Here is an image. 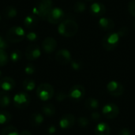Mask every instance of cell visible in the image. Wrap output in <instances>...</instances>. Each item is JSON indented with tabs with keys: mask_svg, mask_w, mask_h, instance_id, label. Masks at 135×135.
<instances>
[{
	"mask_svg": "<svg viewBox=\"0 0 135 135\" xmlns=\"http://www.w3.org/2000/svg\"><path fill=\"white\" fill-rule=\"evenodd\" d=\"M21 57H22V54L20 50H14L10 54V59L13 62H18L21 59Z\"/></svg>",
	"mask_w": 135,
	"mask_h": 135,
	"instance_id": "f546056e",
	"label": "cell"
},
{
	"mask_svg": "<svg viewBox=\"0 0 135 135\" xmlns=\"http://www.w3.org/2000/svg\"><path fill=\"white\" fill-rule=\"evenodd\" d=\"M55 93L54 88L48 83H42L39 85L36 89V95L40 100L43 101H47L51 100Z\"/></svg>",
	"mask_w": 135,
	"mask_h": 135,
	"instance_id": "3957f363",
	"label": "cell"
},
{
	"mask_svg": "<svg viewBox=\"0 0 135 135\" xmlns=\"http://www.w3.org/2000/svg\"><path fill=\"white\" fill-rule=\"evenodd\" d=\"M64 17H65V13L62 9L52 8V9L51 10V12L49 13V14L47 16V20L51 24L55 25V24L61 23L62 21V20L64 19Z\"/></svg>",
	"mask_w": 135,
	"mask_h": 135,
	"instance_id": "9c48e42d",
	"label": "cell"
},
{
	"mask_svg": "<svg viewBox=\"0 0 135 135\" xmlns=\"http://www.w3.org/2000/svg\"><path fill=\"white\" fill-rule=\"evenodd\" d=\"M15 87V81L10 77H4L0 79V88L2 91L9 92Z\"/></svg>",
	"mask_w": 135,
	"mask_h": 135,
	"instance_id": "9a60e30c",
	"label": "cell"
},
{
	"mask_svg": "<svg viewBox=\"0 0 135 135\" xmlns=\"http://www.w3.org/2000/svg\"><path fill=\"white\" fill-rule=\"evenodd\" d=\"M37 34L34 32H30L27 34L26 36V38L28 39V40L31 41V42H33V41H36L37 40Z\"/></svg>",
	"mask_w": 135,
	"mask_h": 135,
	"instance_id": "d590c367",
	"label": "cell"
},
{
	"mask_svg": "<svg viewBox=\"0 0 135 135\" xmlns=\"http://www.w3.org/2000/svg\"><path fill=\"white\" fill-rule=\"evenodd\" d=\"M41 109L44 115L47 117H52L56 112V108L52 104H45L43 105Z\"/></svg>",
	"mask_w": 135,
	"mask_h": 135,
	"instance_id": "ffe728a7",
	"label": "cell"
},
{
	"mask_svg": "<svg viewBox=\"0 0 135 135\" xmlns=\"http://www.w3.org/2000/svg\"><path fill=\"white\" fill-rule=\"evenodd\" d=\"M58 31L60 35L65 37H71L78 32V25L72 19H66L59 24Z\"/></svg>",
	"mask_w": 135,
	"mask_h": 135,
	"instance_id": "6da1fadb",
	"label": "cell"
},
{
	"mask_svg": "<svg viewBox=\"0 0 135 135\" xmlns=\"http://www.w3.org/2000/svg\"><path fill=\"white\" fill-rule=\"evenodd\" d=\"M86 9V5L83 2H77L74 6V10L76 13H83Z\"/></svg>",
	"mask_w": 135,
	"mask_h": 135,
	"instance_id": "83f0119b",
	"label": "cell"
},
{
	"mask_svg": "<svg viewBox=\"0 0 135 135\" xmlns=\"http://www.w3.org/2000/svg\"><path fill=\"white\" fill-rule=\"evenodd\" d=\"M20 135H32V134H31V132H29L28 131H22L20 133Z\"/></svg>",
	"mask_w": 135,
	"mask_h": 135,
	"instance_id": "b9f144b4",
	"label": "cell"
},
{
	"mask_svg": "<svg viewBox=\"0 0 135 135\" xmlns=\"http://www.w3.org/2000/svg\"><path fill=\"white\" fill-rule=\"evenodd\" d=\"M67 97H68V95H67L65 92H63V91H59V92L57 93V94H56L55 99H56L57 101L61 102V101L64 100Z\"/></svg>",
	"mask_w": 135,
	"mask_h": 135,
	"instance_id": "1f68e13d",
	"label": "cell"
},
{
	"mask_svg": "<svg viewBox=\"0 0 135 135\" xmlns=\"http://www.w3.org/2000/svg\"><path fill=\"white\" fill-rule=\"evenodd\" d=\"M102 113L105 118L108 119H114L118 117L119 114V108L116 104L113 103H108L103 107Z\"/></svg>",
	"mask_w": 135,
	"mask_h": 135,
	"instance_id": "52a82bcc",
	"label": "cell"
},
{
	"mask_svg": "<svg viewBox=\"0 0 135 135\" xmlns=\"http://www.w3.org/2000/svg\"><path fill=\"white\" fill-rule=\"evenodd\" d=\"M44 121V118L43 115L40 113H33L30 117V123L33 127L40 126Z\"/></svg>",
	"mask_w": 135,
	"mask_h": 135,
	"instance_id": "44dd1931",
	"label": "cell"
},
{
	"mask_svg": "<svg viewBox=\"0 0 135 135\" xmlns=\"http://www.w3.org/2000/svg\"><path fill=\"white\" fill-rule=\"evenodd\" d=\"M78 125H79L81 127H82V128L86 127L89 124V119H88L87 118H85V117H82V116L78 118Z\"/></svg>",
	"mask_w": 135,
	"mask_h": 135,
	"instance_id": "4dcf8cb0",
	"label": "cell"
},
{
	"mask_svg": "<svg viewBox=\"0 0 135 135\" xmlns=\"http://www.w3.org/2000/svg\"><path fill=\"white\" fill-rule=\"evenodd\" d=\"M0 135H20V133L15 127L7 126L2 129Z\"/></svg>",
	"mask_w": 135,
	"mask_h": 135,
	"instance_id": "d4e9b609",
	"label": "cell"
},
{
	"mask_svg": "<svg viewBox=\"0 0 135 135\" xmlns=\"http://www.w3.org/2000/svg\"><path fill=\"white\" fill-rule=\"evenodd\" d=\"M71 67L74 70H80L82 67V64L81 62L78 61V60H71Z\"/></svg>",
	"mask_w": 135,
	"mask_h": 135,
	"instance_id": "d6a6232c",
	"label": "cell"
},
{
	"mask_svg": "<svg viewBox=\"0 0 135 135\" xmlns=\"http://www.w3.org/2000/svg\"><path fill=\"white\" fill-rule=\"evenodd\" d=\"M91 117H92V119H93V121L97 122V121H99V120H100V114L98 112L94 111V112L92 113Z\"/></svg>",
	"mask_w": 135,
	"mask_h": 135,
	"instance_id": "74e56055",
	"label": "cell"
},
{
	"mask_svg": "<svg viewBox=\"0 0 135 135\" xmlns=\"http://www.w3.org/2000/svg\"><path fill=\"white\" fill-rule=\"evenodd\" d=\"M25 36L24 29L20 26H13L10 28L6 33V40L10 43H19L23 40Z\"/></svg>",
	"mask_w": 135,
	"mask_h": 135,
	"instance_id": "277c9868",
	"label": "cell"
},
{
	"mask_svg": "<svg viewBox=\"0 0 135 135\" xmlns=\"http://www.w3.org/2000/svg\"><path fill=\"white\" fill-rule=\"evenodd\" d=\"M1 74H2V73H1V71H0V77H1Z\"/></svg>",
	"mask_w": 135,
	"mask_h": 135,
	"instance_id": "7bdbcfd3",
	"label": "cell"
},
{
	"mask_svg": "<svg viewBox=\"0 0 135 135\" xmlns=\"http://www.w3.org/2000/svg\"><path fill=\"white\" fill-rule=\"evenodd\" d=\"M85 106L90 111H96L99 108L100 104L97 99L93 97H89L85 101Z\"/></svg>",
	"mask_w": 135,
	"mask_h": 135,
	"instance_id": "d6986e66",
	"label": "cell"
},
{
	"mask_svg": "<svg viewBox=\"0 0 135 135\" xmlns=\"http://www.w3.org/2000/svg\"><path fill=\"white\" fill-rule=\"evenodd\" d=\"M56 61L61 65H66L71 62V54L66 49H61L55 55Z\"/></svg>",
	"mask_w": 135,
	"mask_h": 135,
	"instance_id": "7c38bea8",
	"label": "cell"
},
{
	"mask_svg": "<svg viewBox=\"0 0 135 135\" xmlns=\"http://www.w3.org/2000/svg\"><path fill=\"white\" fill-rule=\"evenodd\" d=\"M57 47V41L53 37H47L42 42V47L46 53H52Z\"/></svg>",
	"mask_w": 135,
	"mask_h": 135,
	"instance_id": "5bb4252c",
	"label": "cell"
},
{
	"mask_svg": "<svg viewBox=\"0 0 135 135\" xmlns=\"http://www.w3.org/2000/svg\"><path fill=\"white\" fill-rule=\"evenodd\" d=\"M118 135H132V133L131 131L127 129V128H123L122 130L119 131Z\"/></svg>",
	"mask_w": 135,
	"mask_h": 135,
	"instance_id": "ab89813d",
	"label": "cell"
},
{
	"mask_svg": "<svg viewBox=\"0 0 135 135\" xmlns=\"http://www.w3.org/2000/svg\"><path fill=\"white\" fill-rule=\"evenodd\" d=\"M100 27L105 31H112L115 28V22L112 19L108 17H101L99 20Z\"/></svg>",
	"mask_w": 135,
	"mask_h": 135,
	"instance_id": "e0dca14e",
	"label": "cell"
},
{
	"mask_svg": "<svg viewBox=\"0 0 135 135\" xmlns=\"http://www.w3.org/2000/svg\"><path fill=\"white\" fill-rule=\"evenodd\" d=\"M128 10L130 13L135 17V0H131L128 4Z\"/></svg>",
	"mask_w": 135,
	"mask_h": 135,
	"instance_id": "836d02e7",
	"label": "cell"
},
{
	"mask_svg": "<svg viewBox=\"0 0 135 135\" xmlns=\"http://www.w3.org/2000/svg\"><path fill=\"white\" fill-rule=\"evenodd\" d=\"M107 90L111 96L119 97L123 94L124 87L121 83L116 81H111L107 85Z\"/></svg>",
	"mask_w": 135,
	"mask_h": 135,
	"instance_id": "ba28073f",
	"label": "cell"
},
{
	"mask_svg": "<svg viewBox=\"0 0 135 135\" xmlns=\"http://www.w3.org/2000/svg\"><path fill=\"white\" fill-rule=\"evenodd\" d=\"M85 95V89L81 85H75L72 86L69 91L68 97L74 100H81Z\"/></svg>",
	"mask_w": 135,
	"mask_h": 135,
	"instance_id": "30bf717a",
	"label": "cell"
},
{
	"mask_svg": "<svg viewBox=\"0 0 135 135\" xmlns=\"http://www.w3.org/2000/svg\"><path fill=\"white\" fill-rule=\"evenodd\" d=\"M41 55L40 47L36 44H30L25 50V57L29 61L37 59Z\"/></svg>",
	"mask_w": 135,
	"mask_h": 135,
	"instance_id": "8fae6325",
	"label": "cell"
},
{
	"mask_svg": "<svg viewBox=\"0 0 135 135\" xmlns=\"http://www.w3.org/2000/svg\"><path fill=\"white\" fill-rule=\"evenodd\" d=\"M106 12V8L100 2H94L90 6V13L95 17H100Z\"/></svg>",
	"mask_w": 135,
	"mask_h": 135,
	"instance_id": "2e32d148",
	"label": "cell"
},
{
	"mask_svg": "<svg viewBox=\"0 0 135 135\" xmlns=\"http://www.w3.org/2000/svg\"><path fill=\"white\" fill-rule=\"evenodd\" d=\"M75 123V117L71 114L64 115L59 120V127L62 130L70 129Z\"/></svg>",
	"mask_w": 135,
	"mask_h": 135,
	"instance_id": "4fadbf2b",
	"label": "cell"
},
{
	"mask_svg": "<svg viewBox=\"0 0 135 135\" xmlns=\"http://www.w3.org/2000/svg\"><path fill=\"white\" fill-rule=\"evenodd\" d=\"M111 128L108 124L105 123H99L95 128L96 135H110Z\"/></svg>",
	"mask_w": 135,
	"mask_h": 135,
	"instance_id": "ac0fdd59",
	"label": "cell"
},
{
	"mask_svg": "<svg viewBox=\"0 0 135 135\" xmlns=\"http://www.w3.org/2000/svg\"><path fill=\"white\" fill-rule=\"evenodd\" d=\"M35 70H36V69H35V66H34L32 64H28V65L25 66V73H26L27 74H28V75H31V74H34Z\"/></svg>",
	"mask_w": 135,
	"mask_h": 135,
	"instance_id": "e575fe53",
	"label": "cell"
},
{
	"mask_svg": "<svg viewBox=\"0 0 135 135\" xmlns=\"http://www.w3.org/2000/svg\"><path fill=\"white\" fill-rule=\"evenodd\" d=\"M9 57L7 53L4 50H0V67L4 66L8 63Z\"/></svg>",
	"mask_w": 135,
	"mask_h": 135,
	"instance_id": "f1b7e54d",
	"label": "cell"
},
{
	"mask_svg": "<svg viewBox=\"0 0 135 135\" xmlns=\"http://www.w3.org/2000/svg\"><path fill=\"white\" fill-rule=\"evenodd\" d=\"M31 99L29 95L25 92H20L14 95L13 98V105L18 109H25L28 107Z\"/></svg>",
	"mask_w": 135,
	"mask_h": 135,
	"instance_id": "8992f818",
	"label": "cell"
},
{
	"mask_svg": "<svg viewBox=\"0 0 135 135\" xmlns=\"http://www.w3.org/2000/svg\"><path fill=\"white\" fill-rule=\"evenodd\" d=\"M128 31L129 30L127 29V28L123 27V28H121L119 29V31L118 32V33H119V35L120 37H123V36H127L128 34V32H129Z\"/></svg>",
	"mask_w": 135,
	"mask_h": 135,
	"instance_id": "8d00e7d4",
	"label": "cell"
},
{
	"mask_svg": "<svg viewBox=\"0 0 135 135\" xmlns=\"http://www.w3.org/2000/svg\"><path fill=\"white\" fill-rule=\"evenodd\" d=\"M52 9V0H41L38 6L33 9L35 13H37L39 17L43 20H47V16Z\"/></svg>",
	"mask_w": 135,
	"mask_h": 135,
	"instance_id": "5b68a950",
	"label": "cell"
},
{
	"mask_svg": "<svg viewBox=\"0 0 135 135\" xmlns=\"http://www.w3.org/2000/svg\"><path fill=\"white\" fill-rule=\"evenodd\" d=\"M11 103V98L10 96L7 93L6 91H1L0 92V107L1 108H6L8 107Z\"/></svg>",
	"mask_w": 135,
	"mask_h": 135,
	"instance_id": "7402d4cb",
	"label": "cell"
},
{
	"mask_svg": "<svg viewBox=\"0 0 135 135\" xmlns=\"http://www.w3.org/2000/svg\"><path fill=\"white\" fill-rule=\"evenodd\" d=\"M48 133L50 134H55V131H56V128H55V126H51L49 128H48Z\"/></svg>",
	"mask_w": 135,
	"mask_h": 135,
	"instance_id": "60d3db41",
	"label": "cell"
},
{
	"mask_svg": "<svg viewBox=\"0 0 135 135\" xmlns=\"http://www.w3.org/2000/svg\"><path fill=\"white\" fill-rule=\"evenodd\" d=\"M11 119H12V115H10L9 112L5 111V110L0 111V124L1 125L9 123Z\"/></svg>",
	"mask_w": 135,
	"mask_h": 135,
	"instance_id": "cb8c5ba5",
	"label": "cell"
},
{
	"mask_svg": "<svg viewBox=\"0 0 135 135\" xmlns=\"http://www.w3.org/2000/svg\"><path fill=\"white\" fill-rule=\"evenodd\" d=\"M120 38L118 32H110L103 38L102 46L106 51H113L118 47Z\"/></svg>",
	"mask_w": 135,
	"mask_h": 135,
	"instance_id": "7a4b0ae2",
	"label": "cell"
},
{
	"mask_svg": "<svg viewBox=\"0 0 135 135\" xmlns=\"http://www.w3.org/2000/svg\"><path fill=\"white\" fill-rule=\"evenodd\" d=\"M86 1H93V0H86Z\"/></svg>",
	"mask_w": 135,
	"mask_h": 135,
	"instance_id": "ee69618b",
	"label": "cell"
},
{
	"mask_svg": "<svg viewBox=\"0 0 135 135\" xmlns=\"http://www.w3.org/2000/svg\"><path fill=\"white\" fill-rule=\"evenodd\" d=\"M17 9L12 6H8L7 7H6V9H4V15L5 17H6L8 19H10V18H13L17 16Z\"/></svg>",
	"mask_w": 135,
	"mask_h": 135,
	"instance_id": "484cf974",
	"label": "cell"
},
{
	"mask_svg": "<svg viewBox=\"0 0 135 135\" xmlns=\"http://www.w3.org/2000/svg\"><path fill=\"white\" fill-rule=\"evenodd\" d=\"M7 47V43L5 39L0 36V50H4Z\"/></svg>",
	"mask_w": 135,
	"mask_h": 135,
	"instance_id": "f35d334b",
	"label": "cell"
},
{
	"mask_svg": "<svg viewBox=\"0 0 135 135\" xmlns=\"http://www.w3.org/2000/svg\"><path fill=\"white\" fill-rule=\"evenodd\" d=\"M23 88L28 91V92H30V91H32L35 88H36V83L34 81V80L31 79V78H27V79H25L23 81Z\"/></svg>",
	"mask_w": 135,
	"mask_h": 135,
	"instance_id": "4316f807",
	"label": "cell"
},
{
	"mask_svg": "<svg viewBox=\"0 0 135 135\" xmlns=\"http://www.w3.org/2000/svg\"><path fill=\"white\" fill-rule=\"evenodd\" d=\"M38 23V19L34 15H28L24 20L25 26L28 28H32L36 26Z\"/></svg>",
	"mask_w": 135,
	"mask_h": 135,
	"instance_id": "603a6c76",
	"label": "cell"
}]
</instances>
